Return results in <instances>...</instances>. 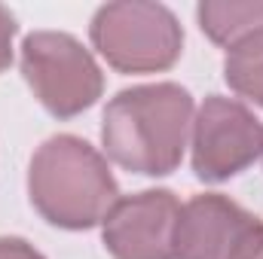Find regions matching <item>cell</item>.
<instances>
[{"mask_svg":"<svg viewBox=\"0 0 263 259\" xmlns=\"http://www.w3.org/2000/svg\"><path fill=\"white\" fill-rule=\"evenodd\" d=\"M193 98L178 82L123 89L101 116V143L114 165L144 177L172 174L193 128Z\"/></svg>","mask_w":263,"mask_h":259,"instance_id":"cell-1","label":"cell"},{"mask_svg":"<svg viewBox=\"0 0 263 259\" xmlns=\"http://www.w3.org/2000/svg\"><path fill=\"white\" fill-rule=\"evenodd\" d=\"M28 195L46 223L70 232L104 223L123 198L107 159L77 134H55L34 153Z\"/></svg>","mask_w":263,"mask_h":259,"instance_id":"cell-2","label":"cell"},{"mask_svg":"<svg viewBox=\"0 0 263 259\" xmlns=\"http://www.w3.org/2000/svg\"><path fill=\"white\" fill-rule=\"evenodd\" d=\"M92 46L120 73H159L184 52V31L162 3L120 0L104 3L89 25Z\"/></svg>","mask_w":263,"mask_h":259,"instance_id":"cell-3","label":"cell"},{"mask_svg":"<svg viewBox=\"0 0 263 259\" xmlns=\"http://www.w3.org/2000/svg\"><path fill=\"white\" fill-rule=\"evenodd\" d=\"M22 76L34 98L59 119L80 116L104 92L98 61L65 31H34L22 40Z\"/></svg>","mask_w":263,"mask_h":259,"instance_id":"cell-4","label":"cell"},{"mask_svg":"<svg viewBox=\"0 0 263 259\" xmlns=\"http://www.w3.org/2000/svg\"><path fill=\"white\" fill-rule=\"evenodd\" d=\"M263 156V122L236 98L208 95L193 113L190 159L205 183H223Z\"/></svg>","mask_w":263,"mask_h":259,"instance_id":"cell-5","label":"cell"},{"mask_svg":"<svg viewBox=\"0 0 263 259\" xmlns=\"http://www.w3.org/2000/svg\"><path fill=\"white\" fill-rule=\"evenodd\" d=\"M260 232V220L227 195H196L181 204L175 259H245Z\"/></svg>","mask_w":263,"mask_h":259,"instance_id":"cell-6","label":"cell"},{"mask_svg":"<svg viewBox=\"0 0 263 259\" xmlns=\"http://www.w3.org/2000/svg\"><path fill=\"white\" fill-rule=\"evenodd\" d=\"M181 201L168 189L126 195L101 223V241L114 259H175Z\"/></svg>","mask_w":263,"mask_h":259,"instance_id":"cell-7","label":"cell"},{"mask_svg":"<svg viewBox=\"0 0 263 259\" xmlns=\"http://www.w3.org/2000/svg\"><path fill=\"white\" fill-rule=\"evenodd\" d=\"M196 15L208 40L233 49L263 28V0H205L199 3Z\"/></svg>","mask_w":263,"mask_h":259,"instance_id":"cell-8","label":"cell"},{"mask_svg":"<svg viewBox=\"0 0 263 259\" xmlns=\"http://www.w3.org/2000/svg\"><path fill=\"white\" fill-rule=\"evenodd\" d=\"M223 79L239 95L263 107V28L227 52Z\"/></svg>","mask_w":263,"mask_h":259,"instance_id":"cell-9","label":"cell"},{"mask_svg":"<svg viewBox=\"0 0 263 259\" xmlns=\"http://www.w3.org/2000/svg\"><path fill=\"white\" fill-rule=\"evenodd\" d=\"M12 37H15V18L6 6H0V73L12 64Z\"/></svg>","mask_w":263,"mask_h":259,"instance_id":"cell-10","label":"cell"},{"mask_svg":"<svg viewBox=\"0 0 263 259\" xmlns=\"http://www.w3.org/2000/svg\"><path fill=\"white\" fill-rule=\"evenodd\" d=\"M0 259H46L25 238H0Z\"/></svg>","mask_w":263,"mask_h":259,"instance_id":"cell-11","label":"cell"},{"mask_svg":"<svg viewBox=\"0 0 263 259\" xmlns=\"http://www.w3.org/2000/svg\"><path fill=\"white\" fill-rule=\"evenodd\" d=\"M245 259H263V232H260V238H257V244L251 247V253H248Z\"/></svg>","mask_w":263,"mask_h":259,"instance_id":"cell-12","label":"cell"}]
</instances>
